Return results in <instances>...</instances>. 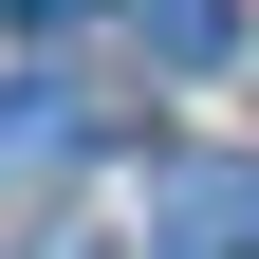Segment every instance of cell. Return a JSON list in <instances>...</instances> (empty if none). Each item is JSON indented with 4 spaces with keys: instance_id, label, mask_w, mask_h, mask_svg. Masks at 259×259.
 I'll return each mask as SVG.
<instances>
[{
    "instance_id": "3957f363",
    "label": "cell",
    "mask_w": 259,
    "mask_h": 259,
    "mask_svg": "<svg viewBox=\"0 0 259 259\" xmlns=\"http://www.w3.org/2000/svg\"><path fill=\"white\" fill-rule=\"evenodd\" d=\"M111 19L167 56V74H222V37H241V0H111Z\"/></svg>"
},
{
    "instance_id": "6da1fadb",
    "label": "cell",
    "mask_w": 259,
    "mask_h": 259,
    "mask_svg": "<svg viewBox=\"0 0 259 259\" xmlns=\"http://www.w3.org/2000/svg\"><path fill=\"white\" fill-rule=\"evenodd\" d=\"M148 259H259V148H167L148 167Z\"/></svg>"
},
{
    "instance_id": "7a4b0ae2",
    "label": "cell",
    "mask_w": 259,
    "mask_h": 259,
    "mask_svg": "<svg viewBox=\"0 0 259 259\" xmlns=\"http://www.w3.org/2000/svg\"><path fill=\"white\" fill-rule=\"evenodd\" d=\"M56 167H93V93L56 56H0V185H56Z\"/></svg>"
},
{
    "instance_id": "277c9868",
    "label": "cell",
    "mask_w": 259,
    "mask_h": 259,
    "mask_svg": "<svg viewBox=\"0 0 259 259\" xmlns=\"http://www.w3.org/2000/svg\"><path fill=\"white\" fill-rule=\"evenodd\" d=\"M74 19H111V0H0V37H74Z\"/></svg>"
}]
</instances>
